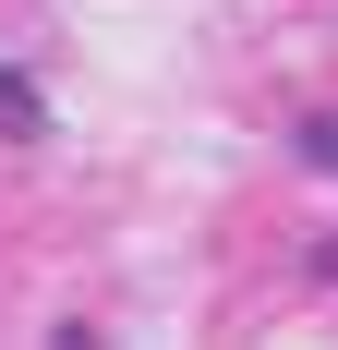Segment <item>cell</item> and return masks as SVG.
<instances>
[{"label":"cell","mask_w":338,"mask_h":350,"mask_svg":"<svg viewBox=\"0 0 338 350\" xmlns=\"http://www.w3.org/2000/svg\"><path fill=\"white\" fill-rule=\"evenodd\" d=\"M0 121H12V133H36V85H25V72H0Z\"/></svg>","instance_id":"1"}]
</instances>
